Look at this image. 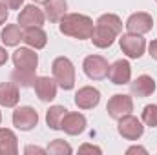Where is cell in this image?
Returning <instances> with one entry per match:
<instances>
[{"instance_id": "1", "label": "cell", "mask_w": 157, "mask_h": 155, "mask_svg": "<svg viewBox=\"0 0 157 155\" xmlns=\"http://www.w3.org/2000/svg\"><path fill=\"white\" fill-rule=\"evenodd\" d=\"M121 31H122L121 18L113 13H106V15H101L99 20L95 22L91 40L97 47H110L113 44V40L119 37Z\"/></svg>"}, {"instance_id": "2", "label": "cell", "mask_w": 157, "mask_h": 155, "mask_svg": "<svg viewBox=\"0 0 157 155\" xmlns=\"http://www.w3.org/2000/svg\"><path fill=\"white\" fill-rule=\"evenodd\" d=\"M60 33L68 35V37H73V39L84 40V39H91V33H93V20L86 15H78V13H70V15H64L60 18Z\"/></svg>"}, {"instance_id": "3", "label": "cell", "mask_w": 157, "mask_h": 155, "mask_svg": "<svg viewBox=\"0 0 157 155\" xmlns=\"http://www.w3.org/2000/svg\"><path fill=\"white\" fill-rule=\"evenodd\" d=\"M51 70H53V78L62 89H71L75 86V68L70 59L66 57L55 59L51 64Z\"/></svg>"}, {"instance_id": "4", "label": "cell", "mask_w": 157, "mask_h": 155, "mask_svg": "<svg viewBox=\"0 0 157 155\" xmlns=\"http://www.w3.org/2000/svg\"><path fill=\"white\" fill-rule=\"evenodd\" d=\"M84 73L91 80H102V78L108 77V71H110V64L104 57L101 55H90L84 59Z\"/></svg>"}, {"instance_id": "5", "label": "cell", "mask_w": 157, "mask_h": 155, "mask_svg": "<svg viewBox=\"0 0 157 155\" xmlns=\"http://www.w3.org/2000/svg\"><path fill=\"white\" fill-rule=\"evenodd\" d=\"M108 113L112 119H121L124 115H130L133 112V100L130 95H122V93H117L113 95L110 100H108V106H106Z\"/></svg>"}, {"instance_id": "6", "label": "cell", "mask_w": 157, "mask_h": 155, "mask_svg": "<svg viewBox=\"0 0 157 155\" xmlns=\"http://www.w3.org/2000/svg\"><path fill=\"white\" fill-rule=\"evenodd\" d=\"M117 130H119V133H121L124 139H128V141H137V139H141V137H143V131H144L141 120H139L137 117H133L132 113L119 119Z\"/></svg>"}, {"instance_id": "7", "label": "cell", "mask_w": 157, "mask_h": 155, "mask_svg": "<svg viewBox=\"0 0 157 155\" xmlns=\"http://www.w3.org/2000/svg\"><path fill=\"white\" fill-rule=\"evenodd\" d=\"M121 49L126 57L130 59H139L144 49H146V40L143 39L141 35H135V33H126L121 37Z\"/></svg>"}, {"instance_id": "8", "label": "cell", "mask_w": 157, "mask_h": 155, "mask_svg": "<svg viewBox=\"0 0 157 155\" xmlns=\"http://www.w3.org/2000/svg\"><path fill=\"white\" fill-rule=\"evenodd\" d=\"M39 122V113L37 110L29 108V106H20L13 112V124L22 130V131H28V130H33Z\"/></svg>"}, {"instance_id": "9", "label": "cell", "mask_w": 157, "mask_h": 155, "mask_svg": "<svg viewBox=\"0 0 157 155\" xmlns=\"http://www.w3.org/2000/svg\"><path fill=\"white\" fill-rule=\"evenodd\" d=\"M154 28V18L148 13H133L128 20H126V29L128 33H135V35H144Z\"/></svg>"}, {"instance_id": "10", "label": "cell", "mask_w": 157, "mask_h": 155, "mask_svg": "<svg viewBox=\"0 0 157 155\" xmlns=\"http://www.w3.org/2000/svg\"><path fill=\"white\" fill-rule=\"evenodd\" d=\"M99 100H101V93H99V89H95L91 86H84L75 93V104L80 110H91L99 104Z\"/></svg>"}, {"instance_id": "11", "label": "cell", "mask_w": 157, "mask_h": 155, "mask_svg": "<svg viewBox=\"0 0 157 155\" xmlns=\"http://www.w3.org/2000/svg\"><path fill=\"white\" fill-rule=\"evenodd\" d=\"M33 88H35V93L39 95V99L44 100V102H49L57 97V80L55 78L37 77Z\"/></svg>"}, {"instance_id": "12", "label": "cell", "mask_w": 157, "mask_h": 155, "mask_svg": "<svg viewBox=\"0 0 157 155\" xmlns=\"http://www.w3.org/2000/svg\"><path fill=\"white\" fill-rule=\"evenodd\" d=\"M46 20L44 11L39 9L37 6H26L20 15H18V24L20 28H31V26H42Z\"/></svg>"}, {"instance_id": "13", "label": "cell", "mask_w": 157, "mask_h": 155, "mask_svg": "<svg viewBox=\"0 0 157 155\" xmlns=\"http://www.w3.org/2000/svg\"><path fill=\"white\" fill-rule=\"evenodd\" d=\"M13 64L15 68H22V70H37L39 55L29 47H20L13 53Z\"/></svg>"}, {"instance_id": "14", "label": "cell", "mask_w": 157, "mask_h": 155, "mask_svg": "<svg viewBox=\"0 0 157 155\" xmlns=\"http://www.w3.org/2000/svg\"><path fill=\"white\" fill-rule=\"evenodd\" d=\"M60 130H64L68 135H78L86 130V117L78 112H68L64 120H62V126Z\"/></svg>"}, {"instance_id": "15", "label": "cell", "mask_w": 157, "mask_h": 155, "mask_svg": "<svg viewBox=\"0 0 157 155\" xmlns=\"http://www.w3.org/2000/svg\"><path fill=\"white\" fill-rule=\"evenodd\" d=\"M108 77L113 84H128L130 77H132V68H130V62L128 60H117L110 66V71H108Z\"/></svg>"}, {"instance_id": "16", "label": "cell", "mask_w": 157, "mask_h": 155, "mask_svg": "<svg viewBox=\"0 0 157 155\" xmlns=\"http://www.w3.org/2000/svg\"><path fill=\"white\" fill-rule=\"evenodd\" d=\"M130 91L135 97H148L155 91V80L148 75H141L133 82H130Z\"/></svg>"}, {"instance_id": "17", "label": "cell", "mask_w": 157, "mask_h": 155, "mask_svg": "<svg viewBox=\"0 0 157 155\" xmlns=\"http://www.w3.org/2000/svg\"><path fill=\"white\" fill-rule=\"evenodd\" d=\"M18 86L15 82H2L0 84V106L13 108L18 104Z\"/></svg>"}, {"instance_id": "18", "label": "cell", "mask_w": 157, "mask_h": 155, "mask_svg": "<svg viewBox=\"0 0 157 155\" xmlns=\"http://www.w3.org/2000/svg\"><path fill=\"white\" fill-rule=\"evenodd\" d=\"M24 42L35 49H42L48 42V35L46 31L42 29V26H31V28H26L24 31Z\"/></svg>"}, {"instance_id": "19", "label": "cell", "mask_w": 157, "mask_h": 155, "mask_svg": "<svg viewBox=\"0 0 157 155\" xmlns=\"http://www.w3.org/2000/svg\"><path fill=\"white\" fill-rule=\"evenodd\" d=\"M66 0H48L44 4V15L49 22H60V18L66 15Z\"/></svg>"}, {"instance_id": "20", "label": "cell", "mask_w": 157, "mask_h": 155, "mask_svg": "<svg viewBox=\"0 0 157 155\" xmlns=\"http://www.w3.org/2000/svg\"><path fill=\"white\" fill-rule=\"evenodd\" d=\"M17 153H18L17 135L11 130L0 128V155H17Z\"/></svg>"}, {"instance_id": "21", "label": "cell", "mask_w": 157, "mask_h": 155, "mask_svg": "<svg viewBox=\"0 0 157 155\" xmlns=\"http://www.w3.org/2000/svg\"><path fill=\"white\" fill-rule=\"evenodd\" d=\"M24 39V31L20 29L18 24H9L2 29L0 33V40L6 44V46H17L20 44V40Z\"/></svg>"}, {"instance_id": "22", "label": "cell", "mask_w": 157, "mask_h": 155, "mask_svg": "<svg viewBox=\"0 0 157 155\" xmlns=\"http://www.w3.org/2000/svg\"><path fill=\"white\" fill-rule=\"evenodd\" d=\"M35 70H22V68H15V71L11 73V82H15L17 86L22 88H29L35 84Z\"/></svg>"}, {"instance_id": "23", "label": "cell", "mask_w": 157, "mask_h": 155, "mask_svg": "<svg viewBox=\"0 0 157 155\" xmlns=\"http://www.w3.org/2000/svg\"><path fill=\"white\" fill-rule=\"evenodd\" d=\"M66 113H68V110H66L64 106H51V108L48 110V113H46V122H48V126H49L51 130H60Z\"/></svg>"}, {"instance_id": "24", "label": "cell", "mask_w": 157, "mask_h": 155, "mask_svg": "<svg viewBox=\"0 0 157 155\" xmlns=\"http://www.w3.org/2000/svg\"><path fill=\"white\" fill-rule=\"evenodd\" d=\"M48 153H53V155H68L71 153V146L68 144V142H64L62 139H55L49 146H48V150H46Z\"/></svg>"}, {"instance_id": "25", "label": "cell", "mask_w": 157, "mask_h": 155, "mask_svg": "<svg viewBox=\"0 0 157 155\" xmlns=\"http://www.w3.org/2000/svg\"><path fill=\"white\" fill-rule=\"evenodd\" d=\"M143 122L150 128L157 126V104H148L143 110Z\"/></svg>"}, {"instance_id": "26", "label": "cell", "mask_w": 157, "mask_h": 155, "mask_svg": "<svg viewBox=\"0 0 157 155\" xmlns=\"http://www.w3.org/2000/svg\"><path fill=\"white\" fill-rule=\"evenodd\" d=\"M78 153H101V148L91 146V144H84L78 148Z\"/></svg>"}, {"instance_id": "27", "label": "cell", "mask_w": 157, "mask_h": 155, "mask_svg": "<svg viewBox=\"0 0 157 155\" xmlns=\"http://www.w3.org/2000/svg\"><path fill=\"white\" fill-rule=\"evenodd\" d=\"M22 2L24 0H2V4H6L9 9H18L22 6Z\"/></svg>"}, {"instance_id": "28", "label": "cell", "mask_w": 157, "mask_h": 155, "mask_svg": "<svg viewBox=\"0 0 157 155\" xmlns=\"http://www.w3.org/2000/svg\"><path fill=\"white\" fill-rule=\"evenodd\" d=\"M7 9H9V7H7L6 4H2V2H0V24H4V22H6V18H7Z\"/></svg>"}, {"instance_id": "29", "label": "cell", "mask_w": 157, "mask_h": 155, "mask_svg": "<svg viewBox=\"0 0 157 155\" xmlns=\"http://www.w3.org/2000/svg\"><path fill=\"white\" fill-rule=\"evenodd\" d=\"M148 51H150V57H152V59H155V60H157V40H154V42L150 44Z\"/></svg>"}, {"instance_id": "30", "label": "cell", "mask_w": 157, "mask_h": 155, "mask_svg": "<svg viewBox=\"0 0 157 155\" xmlns=\"http://www.w3.org/2000/svg\"><path fill=\"white\" fill-rule=\"evenodd\" d=\"M6 62H7V51L4 47H0V66L6 64Z\"/></svg>"}, {"instance_id": "31", "label": "cell", "mask_w": 157, "mask_h": 155, "mask_svg": "<svg viewBox=\"0 0 157 155\" xmlns=\"http://www.w3.org/2000/svg\"><path fill=\"white\" fill-rule=\"evenodd\" d=\"M33 152L35 153H44V150L42 148H37V146H28L26 148V153H33Z\"/></svg>"}, {"instance_id": "32", "label": "cell", "mask_w": 157, "mask_h": 155, "mask_svg": "<svg viewBox=\"0 0 157 155\" xmlns=\"http://www.w3.org/2000/svg\"><path fill=\"white\" fill-rule=\"evenodd\" d=\"M135 152H141V153H146V150H144V148H139V146H133V148H130V150H128V153H135Z\"/></svg>"}, {"instance_id": "33", "label": "cell", "mask_w": 157, "mask_h": 155, "mask_svg": "<svg viewBox=\"0 0 157 155\" xmlns=\"http://www.w3.org/2000/svg\"><path fill=\"white\" fill-rule=\"evenodd\" d=\"M33 2H37V4H46L48 0H33Z\"/></svg>"}, {"instance_id": "34", "label": "cell", "mask_w": 157, "mask_h": 155, "mask_svg": "<svg viewBox=\"0 0 157 155\" xmlns=\"http://www.w3.org/2000/svg\"><path fill=\"white\" fill-rule=\"evenodd\" d=\"M0 120H2V115H0Z\"/></svg>"}]
</instances>
